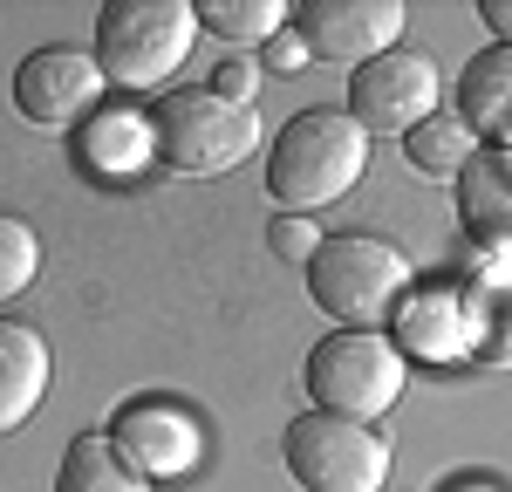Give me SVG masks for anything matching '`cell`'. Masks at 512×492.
<instances>
[{
	"label": "cell",
	"instance_id": "obj_18",
	"mask_svg": "<svg viewBox=\"0 0 512 492\" xmlns=\"http://www.w3.org/2000/svg\"><path fill=\"white\" fill-rule=\"evenodd\" d=\"M472 151H478V137L458 117H424L403 137V158L417 164L424 178H458V171L472 164Z\"/></svg>",
	"mask_w": 512,
	"mask_h": 492
},
{
	"label": "cell",
	"instance_id": "obj_12",
	"mask_svg": "<svg viewBox=\"0 0 512 492\" xmlns=\"http://www.w3.org/2000/svg\"><path fill=\"white\" fill-rule=\"evenodd\" d=\"M458 123L472 137H499V151H512V48L492 41L478 48L458 76Z\"/></svg>",
	"mask_w": 512,
	"mask_h": 492
},
{
	"label": "cell",
	"instance_id": "obj_13",
	"mask_svg": "<svg viewBox=\"0 0 512 492\" xmlns=\"http://www.w3.org/2000/svg\"><path fill=\"white\" fill-rule=\"evenodd\" d=\"M48 397V342L41 328L0 315V431L28 424Z\"/></svg>",
	"mask_w": 512,
	"mask_h": 492
},
{
	"label": "cell",
	"instance_id": "obj_6",
	"mask_svg": "<svg viewBox=\"0 0 512 492\" xmlns=\"http://www.w3.org/2000/svg\"><path fill=\"white\" fill-rule=\"evenodd\" d=\"M280 458L301 492H376L390 479V438L376 424L328 417V410H301L280 438Z\"/></svg>",
	"mask_w": 512,
	"mask_h": 492
},
{
	"label": "cell",
	"instance_id": "obj_17",
	"mask_svg": "<svg viewBox=\"0 0 512 492\" xmlns=\"http://www.w3.org/2000/svg\"><path fill=\"white\" fill-rule=\"evenodd\" d=\"M151 158V123L144 117H123V110H110V117H96L89 130H82V164L89 171H137V164Z\"/></svg>",
	"mask_w": 512,
	"mask_h": 492
},
{
	"label": "cell",
	"instance_id": "obj_24",
	"mask_svg": "<svg viewBox=\"0 0 512 492\" xmlns=\"http://www.w3.org/2000/svg\"><path fill=\"white\" fill-rule=\"evenodd\" d=\"M478 14H485V28H499V41L512 48V0H485Z\"/></svg>",
	"mask_w": 512,
	"mask_h": 492
},
{
	"label": "cell",
	"instance_id": "obj_10",
	"mask_svg": "<svg viewBox=\"0 0 512 492\" xmlns=\"http://www.w3.org/2000/svg\"><path fill=\"white\" fill-rule=\"evenodd\" d=\"M110 445H117V458L137 472V479L158 486V479H185L198 458H205V431H198L178 404H151V397H137V404L117 410Z\"/></svg>",
	"mask_w": 512,
	"mask_h": 492
},
{
	"label": "cell",
	"instance_id": "obj_3",
	"mask_svg": "<svg viewBox=\"0 0 512 492\" xmlns=\"http://www.w3.org/2000/svg\"><path fill=\"white\" fill-rule=\"evenodd\" d=\"M308 383V404L328 417H355V424H376L383 410H396L403 383H410V356L396 349L383 328H335L321 335L301 363Z\"/></svg>",
	"mask_w": 512,
	"mask_h": 492
},
{
	"label": "cell",
	"instance_id": "obj_1",
	"mask_svg": "<svg viewBox=\"0 0 512 492\" xmlns=\"http://www.w3.org/2000/svg\"><path fill=\"white\" fill-rule=\"evenodd\" d=\"M369 171V137L349 110H301L274 137L267 151V192H274L287 212H308L315 219L321 205L349 199Z\"/></svg>",
	"mask_w": 512,
	"mask_h": 492
},
{
	"label": "cell",
	"instance_id": "obj_2",
	"mask_svg": "<svg viewBox=\"0 0 512 492\" xmlns=\"http://www.w3.org/2000/svg\"><path fill=\"white\" fill-rule=\"evenodd\" d=\"M260 151V110H239L212 89H158L151 158L178 178H219Z\"/></svg>",
	"mask_w": 512,
	"mask_h": 492
},
{
	"label": "cell",
	"instance_id": "obj_16",
	"mask_svg": "<svg viewBox=\"0 0 512 492\" xmlns=\"http://www.w3.org/2000/svg\"><path fill=\"white\" fill-rule=\"evenodd\" d=\"M55 492H151V479H137V472H130V465L117 458V445H110V438L82 431L76 445L62 451Z\"/></svg>",
	"mask_w": 512,
	"mask_h": 492
},
{
	"label": "cell",
	"instance_id": "obj_14",
	"mask_svg": "<svg viewBox=\"0 0 512 492\" xmlns=\"http://www.w3.org/2000/svg\"><path fill=\"white\" fill-rule=\"evenodd\" d=\"M390 322L403 335V356H424V363H458L472 349V335H465V294H444V287L403 294V308H396Z\"/></svg>",
	"mask_w": 512,
	"mask_h": 492
},
{
	"label": "cell",
	"instance_id": "obj_5",
	"mask_svg": "<svg viewBox=\"0 0 512 492\" xmlns=\"http://www.w3.org/2000/svg\"><path fill=\"white\" fill-rule=\"evenodd\" d=\"M410 294V260L376 233H335L308 260V301L342 328H383Z\"/></svg>",
	"mask_w": 512,
	"mask_h": 492
},
{
	"label": "cell",
	"instance_id": "obj_20",
	"mask_svg": "<svg viewBox=\"0 0 512 492\" xmlns=\"http://www.w3.org/2000/svg\"><path fill=\"white\" fill-rule=\"evenodd\" d=\"M35 274H41V233L21 212H0V301L28 294Z\"/></svg>",
	"mask_w": 512,
	"mask_h": 492
},
{
	"label": "cell",
	"instance_id": "obj_21",
	"mask_svg": "<svg viewBox=\"0 0 512 492\" xmlns=\"http://www.w3.org/2000/svg\"><path fill=\"white\" fill-rule=\"evenodd\" d=\"M267 246H274L287 267H308V260L321 253V233H315V219H308V212H280L274 226H267Z\"/></svg>",
	"mask_w": 512,
	"mask_h": 492
},
{
	"label": "cell",
	"instance_id": "obj_19",
	"mask_svg": "<svg viewBox=\"0 0 512 492\" xmlns=\"http://www.w3.org/2000/svg\"><path fill=\"white\" fill-rule=\"evenodd\" d=\"M198 21H205L212 35H226V41H274L280 21H287V7H280V0H205Z\"/></svg>",
	"mask_w": 512,
	"mask_h": 492
},
{
	"label": "cell",
	"instance_id": "obj_11",
	"mask_svg": "<svg viewBox=\"0 0 512 492\" xmlns=\"http://www.w3.org/2000/svg\"><path fill=\"white\" fill-rule=\"evenodd\" d=\"M458 219L485 260L512 267V151L478 144L472 164L458 171Z\"/></svg>",
	"mask_w": 512,
	"mask_h": 492
},
{
	"label": "cell",
	"instance_id": "obj_7",
	"mask_svg": "<svg viewBox=\"0 0 512 492\" xmlns=\"http://www.w3.org/2000/svg\"><path fill=\"white\" fill-rule=\"evenodd\" d=\"M437 62L424 48H390L349 76V117L362 137H410L424 117H437Z\"/></svg>",
	"mask_w": 512,
	"mask_h": 492
},
{
	"label": "cell",
	"instance_id": "obj_15",
	"mask_svg": "<svg viewBox=\"0 0 512 492\" xmlns=\"http://www.w3.org/2000/svg\"><path fill=\"white\" fill-rule=\"evenodd\" d=\"M465 335H472V363L512 369V267H485L465 294Z\"/></svg>",
	"mask_w": 512,
	"mask_h": 492
},
{
	"label": "cell",
	"instance_id": "obj_23",
	"mask_svg": "<svg viewBox=\"0 0 512 492\" xmlns=\"http://www.w3.org/2000/svg\"><path fill=\"white\" fill-rule=\"evenodd\" d=\"M301 62H308L301 35H294V28H280V35L267 41V69H301Z\"/></svg>",
	"mask_w": 512,
	"mask_h": 492
},
{
	"label": "cell",
	"instance_id": "obj_8",
	"mask_svg": "<svg viewBox=\"0 0 512 492\" xmlns=\"http://www.w3.org/2000/svg\"><path fill=\"white\" fill-rule=\"evenodd\" d=\"M294 35L301 48L315 55V62H376V55H390L396 35H403V0H301L294 7Z\"/></svg>",
	"mask_w": 512,
	"mask_h": 492
},
{
	"label": "cell",
	"instance_id": "obj_22",
	"mask_svg": "<svg viewBox=\"0 0 512 492\" xmlns=\"http://www.w3.org/2000/svg\"><path fill=\"white\" fill-rule=\"evenodd\" d=\"M260 62H219V69H212V82H205V89H212V96H226V103H239V110H260Z\"/></svg>",
	"mask_w": 512,
	"mask_h": 492
},
{
	"label": "cell",
	"instance_id": "obj_25",
	"mask_svg": "<svg viewBox=\"0 0 512 492\" xmlns=\"http://www.w3.org/2000/svg\"><path fill=\"white\" fill-rule=\"evenodd\" d=\"M451 492H485V486H451Z\"/></svg>",
	"mask_w": 512,
	"mask_h": 492
},
{
	"label": "cell",
	"instance_id": "obj_9",
	"mask_svg": "<svg viewBox=\"0 0 512 492\" xmlns=\"http://www.w3.org/2000/svg\"><path fill=\"white\" fill-rule=\"evenodd\" d=\"M103 89H110V82H103V69H96L89 48L48 41V48H35V55L14 69V110L28 123H41V130H62V123H76Z\"/></svg>",
	"mask_w": 512,
	"mask_h": 492
},
{
	"label": "cell",
	"instance_id": "obj_4",
	"mask_svg": "<svg viewBox=\"0 0 512 492\" xmlns=\"http://www.w3.org/2000/svg\"><path fill=\"white\" fill-rule=\"evenodd\" d=\"M198 41L192 0H110L96 14V69L110 89H151L185 69Z\"/></svg>",
	"mask_w": 512,
	"mask_h": 492
}]
</instances>
